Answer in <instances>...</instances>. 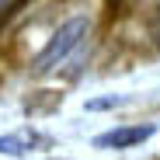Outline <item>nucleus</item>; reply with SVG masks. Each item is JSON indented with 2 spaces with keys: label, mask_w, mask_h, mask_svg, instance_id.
I'll return each instance as SVG.
<instances>
[{
  "label": "nucleus",
  "mask_w": 160,
  "mask_h": 160,
  "mask_svg": "<svg viewBox=\"0 0 160 160\" xmlns=\"http://www.w3.org/2000/svg\"><path fill=\"white\" fill-rule=\"evenodd\" d=\"M87 32H91V21L87 18H66L56 32H52V38L42 45V52L35 56V73H52V70H59L73 52L84 45V38H87Z\"/></svg>",
  "instance_id": "obj_1"
},
{
  "label": "nucleus",
  "mask_w": 160,
  "mask_h": 160,
  "mask_svg": "<svg viewBox=\"0 0 160 160\" xmlns=\"http://www.w3.org/2000/svg\"><path fill=\"white\" fill-rule=\"evenodd\" d=\"M52 146V136L38 129H14L0 136V157H32V153H45Z\"/></svg>",
  "instance_id": "obj_2"
},
{
  "label": "nucleus",
  "mask_w": 160,
  "mask_h": 160,
  "mask_svg": "<svg viewBox=\"0 0 160 160\" xmlns=\"http://www.w3.org/2000/svg\"><path fill=\"white\" fill-rule=\"evenodd\" d=\"M153 136V125H115L108 132L94 136V146L98 150H132Z\"/></svg>",
  "instance_id": "obj_3"
},
{
  "label": "nucleus",
  "mask_w": 160,
  "mask_h": 160,
  "mask_svg": "<svg viewBox=\"0 0 160 160\" xmlns=\"http://www.w3.org/2000/svg\"><path fill=\"white\" fill-rule=\"evenodd\" d=\"M146 35H150V42L160 49V4L150 7V14H146Z\"/></svg>",
  "instance_id": "obj_4"
},
{
  "label": "nucleus",
  "mask_w": 160,
  "mask_h": 160,
  "mask_svg": "<svg viewBox=\"0 0 160 160\" xmlns=\"http://www.w3.org/2000/svg\"><path fill=\"white\" fill-rule=\"evenodd\" d=\"M125 104V98H91L87 101V112H101V108H118Z\"/></svg>",
  "instance_id": "obj_5"
},
{
  "label": "nucleus",
  "mask_w": 160,
  "mask_h": 160,
  "mask_svg": "<svg viewBox=\"0 0 160 160\" xmlns=\"http://www.w3.org/2000/svg\"><path fill=\"white\" fill-rule=\"evenodd\" d=\"M104 4H108V11H115V7L122 4V0H104Z\"/></svg>",
  "instance_id": "obj_6"
}]
</instances>
